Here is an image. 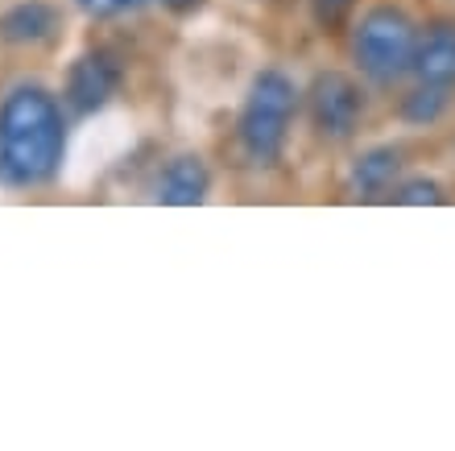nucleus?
<instances>
[{
	"instance_id": "1",
	"label": "nucleus",
	"mask_w": 455,
	"mask_h": 451,
	"mask_svg": "<svg viewBox=\"0 0 455 451\" xmlns=\"http://www.w3.org/2000/svg\"><path fill=\"white\" fill-rule=\"evenodd\" d=\"M62 145L59 104L42 87H17L0 108V162L17 182H42L59 170Z\"/></svg>"
},
{
	"instance_id": "4",
	"label": "nucleus",
	"mask_w": 455,
	"mask_h": 451,
	"mask_svg": "<svg viewBox=\"0 0 455 451\" xmlns=\"http://www.w3.org/2000/svg\"><path fill=\"white\" fill-rule=\"evenodd\" d=\"M307 108H311V125L319 137L347 141V137H356L360 120H364V92L352 75L323 71L315 75L311 92H307Z\"/></svg>"
},
{
	"instance_id": "11",
	"label": "nucleus",
	"mask_w": 455,
	"mask_h": 451,
	"mask_svg": "<svg viewBox=\"0 0 455 451\" xmlns=\"http://www.w3.org/2000/svg\"><path fill=\"white\" fill-rule=\"evenodd\" d=\"M447 108H451V87L419 79V84L402 95L397 117L406 120V125H414V129H427V125H439L447 117Z\"/></svg>"
},
{
	"instance_id": "7",
	"label": "nucleus",
	"mask_w": 455,
	"mask_h": 451,
	"mask_svg": "<svg viewBox=\"0 0 455 451\" xmlns=\"http://www.w3.org/2000/svg\"><path fill=\"white\" fill-rule=\"evenodd\" d=\"M212 190V174H207L204 157L199 154H179L170 157L162 174L154 182V199L157 203H170V207H195V203L207 199Z\"/></svg>"
},
{
	"instance_id": "9",
	"label": "nucleus",
	"mask_w": 455,
	"mask_h": 451,
	"mask_svg": "<svg viewBox=\"0 0 455 451\" xmlns=\"http://www.w3.org/2000/svg\"><path fill=\"white\" fill-rule=\"evenodd\" d=\"M410 71L427 84L455 87V21H435L422 29Z\"/></svg>"
},
{
	"instance_id": "3",
	"label": "nucleus",
	"mask_w": 455,
	"mask_h": 451,
	"mask_svg": "<svg viewBox=\"0 0 455 451\" xmlns=\"http://www.w3.org/2000/svg\"><path fill=\"white\" fill-rule=\"evenodd\" d=\"M414 46H419V25L410 21L406 9L397 4H377L360 17L356 34H352V59L360 75L372 84H397L402 75L414 67Z\"/></svg>"
},
{
	"instance_id": "15",
	"label": "nucleus",
	"mask_w": 455,
	"mask_h": 451,
	"mask_svg": "<svg viewBox=\"0 0 455 451\" xmlns=\"http://www.w3.org/2000/svg\"><path fill=\"white\" fill-rule=\"evenodd\" d=\"M162 4H166L170 12H195L199 4H204V0H162Z\"/></svg>"
},
{
	"instance_id": "8",
	"label": "nucleus",
	"mask_w": 455,
	"mask_h": 451,
	"mask_svg": "<svg viewBox=\"0 0 455 451\" xmlns=\"http://www.w3.org/2000/svg\"><path fill=\"white\" fill-rule=\"evenodd\" d=\"M397 179H402V149L397 145H372V149H364L356 157V166L347 174V187H352L356 199L377 203V199H389Z\"/></svg>"
},
{
	"instance_id": "2",
	"label": "nucleus",
	"mask_w": 455,
	"mask_h": 451,
	"mask_svg": "<svg viewBox=\"0 0 455 451\" xmlns=\"http://www.w3.org/2000/svg\"><path fill=\"white\" fill-rule=\"evenodd\" d=\"M299 112V87L286 71H261L252 79L236 120V141L252 166H274L290 137V120Z\"/></svg>"
},
{
	"instance_id": "10",
	"label": "nucleus",
	"mask_w": 455,
	"mask_h": 451,
	"mask_svg": "<svg viewBox=\"0 0 455 451\" xmlns=\"http://www.w3.org/2000/svg\"><path fill=\"white\" fill-rule=\"evenodd\" d=\"M59 29V12L42 4V0H25L17 9L0 17V37L4 42H46Z\"/></svg>"
},
{
	"instance_id": "5",
	"label": "nucleus",
	"mask_w": 455,
	"mask_h": 451,
	"mask_svg": "<svg viewBox=\"0 0 455 451\" xmlns=\"http://www.w3.org/2000/svg\"><path fill=\"white\" fill-rule=\"evenodd\" d=\"M124 120L116 117H96L87 125L79 137L71 141V149L62 154V179L67 182H84L87 174H96V170L108 166V157L120 149L124 141Z\"/></svg>"
},
{
	"instance_id": "12",
	"label": "nucleus",
	"mask_w": 455,
	"mask_h": 451,
	"mask_svg": "<svg viewBox=\"0 0 455 451\" xmlns=\"http://www.w3.org/2000/svg\"><path fill=\"white\" fill-rule=\"evenodd\" d=\"M389 199L402 207H435V203H443V187L435 179H406L389 190Z\"/></svg>"
},
{
	"instance_id": "6",
	"label": "nucleus",
	"mask_w": 455,
	"mask_h": 451,
	"mask_svg": "<svg viewBox=\"0 0 455 451\" xmlns=\"http://www.w3.org/2000/svg\"><path fill=\"white\" fill-rule=\"evenodd\" d=\"M116 87H120V67L108 54H84L67 75V100L84 117L104 112V104L116 95Z\"/></svg>"
},
{
	"instance_id": "14",
	"label": "nucleus",
	"mask_w": 455,
	"mask_h": 451,
	"mask_svg": "<svg viewBox=\"0 0 455 451\" xmlns=\"http://www.w3.org/2000/svg\"><path fill=\"white\" fill-rule=\"evenodd\" d=\"M92 17H120V12L137 9V4H145V0H79Z\"/></svg>"
},
{
	"instance_id": "13",
	"label": "nucleus",
	"mask_w": 455,
	"mask_h": 451,
	"mask_svg": "<svg viewBox=\"0 0 455 451\" xmlns=\"http://www.w3.org/2000/svg\"><path fill=\"white\" fill-rule=\"evenodd\" d=\"M352 4L356 0H311V12H315V21H319V29H339L347 21Z\"/></svg>"
}]
</instances>
